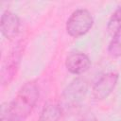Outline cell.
Segmentation results:
<instances>
[{
	"instance_id": "obj_1",
	"label": "cell",
	"mask_w": 121,
	"mask_h": 121,
	"mask_svg": "<svg viewBox=\"0 0 121 121\" xmlns=\"http://www.w3.org/2000/svg\"><path fill=\"white\" fill-rule=\"evenodd\" d=\"M39 95L38 84L33 80L26 82L12 101L2 107L1 121H25L35 108Z\"/></svg>"
},
{
	"instance_id": "obj_2",
	"label": "cell",
	"mask_w": 121,
	"mask_h": 121,
	"mask_svg": "<svg viewBox=\"0 0 121 121\" xmlns=\"http://www.w3.org/2000/svg\"><path fill=\"white\" fill-rule=\"evenodd\" d=\"M94 18L92 13L85 9H78L75 10L66 22V31L73 38H78L93 27Z\"/></svg>"
},
{
	"instance_id": "obj_3",
	"label": "cell",
	"mask_w": 121,
	"mask_h": 121,
	"mask_svg": "<svg viewBox=\"0 0 121 121\" xmlns=\"http://www.w3.org/2000/svg\"><path fill=\"white\" fill-rule=\"evenodd\" d=\"M22 52V46L18 44L10 51L9 56H7V59L5 60L1 69V83L3 86L9 85L16 75L21 60Z\"/></svg>"
},
{
	"instance_id": "obj_4",
	"label": "cell",
	"mask_w": 121,
	"mask_h": 121,
	"mask_svg": "<svg viewBox=\"0 0 121 121\" xmlns=\"http://www.w3.org/2000/svg\"><path fill=\"white\" fill-rule=\"evenodd\" d=\"M118 81V74L114 72H109L101 76L94 84L92 92L93 95L97 100L107 98L114 90Z\"/></svg>"
},
{
	"instance_id": "obj_5",
	"label": "cell",
	"mask_w": 121,
	"mask_h": 121,
	"mask_svg": "<svg viewBox=\"0 0 121 121\" xmlns=\"http://www.w3.org/2000/svg\"><path fill=\"white\" fill-rule=\"evenodd\" d=\"M87 92V82L80 78H75L64 89L62 97L66 105L75 106L85 96Z\"/></svg>"
},
{
	"instance_id": "obj_6",
	"label": "cell",
	"mask_w": 121,
	"mask_h": 121,
	"mask_svg": "<svg viewBox=\"0 0 121 121\" xmlns=\"http://www.w3.org/2000/svg\"><path fill=\"white\" fill-rule=\"evenodd\" d=\"M20 18L10 10H6L1 15L0 27L3 36L8 40L14 39L20 31Z\"/></svg>"
},
{
	"instance_id": "obj_7",
	"label": "cell",
	"mask_w": 121,
	"mask_h": 121,
	"mask_svg": "<svg viewBox=\"0 0 121 121\" xmlns=\"http://www.w3.org/2000/svg\"><path fill=\"white\" fill-rule=\"evenodd\" d=\"M65 66L71 74L81 75L89 70L91 60L82 52H73L66 58Z\"/></svg>"
},
{
	"instance_id": "obj_8",
	"label": "cell",
	"mask_w": 121,
	"mask_h": 121,
	"mask_svg": "<svg viewBox=\"0 0 121 121\" xmlns=\"http://www.w3.org/2000/svg\"><path fill=\"white\" fill-rule=\"evenodd\" d=\"M61 113L62 110L59 103H48L41 112L38 121H59Z\"/></svg>"
},
{
	"instance_id": "obj_9",
	"label": "cell",
	"mask_w": 121,
	"mask_h": 121,
	"mask_svg": "<svg viewBox=\"0 0 121 121\" xmlns=\"http://www.w3.org/2000/svg\"><path fill=\"white\" fill-rule=\"evenodd\" d=\"M107 30L112 36L121 30V6H119L111 15L107 24Z\"/></svg>"
},
{
	"instance_id": "obj_10",
	"label": "cell",
	"mask_w": 121,
	"mask_h": 121,
	"mask_svg": "<svg viewBox=\"0 0 121 121\" xmlns=\"http://www.w3.org/2000/svg\"><path fill=\"white\" fill-rule=\"evenodd\" d=\"M108 52L112 58H118L121 56V30L112 36L108 46Z\"/></svg>"
},
{
	"instance_id": "obj_11",
	"label": "cell",
	"mask_w": 121,
	"mask_h": 121,
	"mask_svg": "<svg viewBox=\"0 0 121 121\" xmlns=\"http://www.w3.org/2000/svg\"><path fill=\"white\" fill-rule=\"evenodd\" d=\"M78 121H97V118L95 115L91 112H83L78 119Z\"/></svg>"
}]
</instances>
